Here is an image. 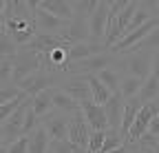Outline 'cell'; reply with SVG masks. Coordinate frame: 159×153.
Segmentation results:
<instances>
[{"label":"cell","mask_w":159,"mask_h":153,"mask_svg":"<svg viewBox=\"0 0 159 153\" xmlns=\"http://www.w3.org/2000/svg\"><path fill=\"white\" fill-rule=\"evenodd\" d=\"M64 80H62V73H47V71H35V73H31L27 80H22L18 84V89L22 91V93H27L29 98H35L38 93H42V91H47V89H53V84H62Z\"/></svg>","instance_id":"obj_1"},{"label":"cell","mask_w":159,"mask_h":153,"mask_svg":"<svg viewBox=\"0 0 159 153\" xmlns=\"http://www.w3.org/2000/svg\"><path fill=\"white\" fill-rule=\"evenodd\" d=\"M42 69V60H40L38 53H29V51H22L13 58V75H11V84L18 87L22 80H27L31 73Z\"/></svg>","instance_id":"obj_2"},{"label":"cell","mask_w":159,"mask_h":153,"mask_svg":"<svg viewBox=\"0 0 159 153\" xmlns=\"http://www.w3.org/2000/svg\"><path fill=\"white\" fill-rule=\"evenodd\" d=\"M124 67L130 71V75L139 80H148L152 75V53L150 51H135V53H128L126 60H124Z\"/></svg>","instance_id":"obj_3"},{"label":"cell","mask_w":159,"mask_h":153,"mask_svg":"<svg viewBox=\"0 0 159 153\" xmlns=\"http://www.w3.org/2000/svg\"><path fill=\"white\" fill-rule=\"evenodd\" d=\"M49 133L51 140H69V129H71V116H64V113H57V111H51L47 118L40 120Z\"/></svg>","instance_id":"obj_4"},{"label":"cell","mask_w":159,"mask_h":153,"mask_svg":"<svg viewBox=\"0 0 159 153\" xmlns=\"http://www.w3.org/2000/svg\"><path fill=\"white\" fill-rule=\"evenodd\" d=\"M62 89L64 93H69L75 102H89L93 100V93H91V84H89V78L86 75H69V78L62 82Z\"/></svg>","instance_id":"obj_5"},{"label":"cell","mask_w":159,"mask_h":153,"mask_svg":"<svg viewBox=\"0 0 159 153\" xmlns=\"http://www.w3.org/2000/svg\"><path fill=\"white\" fill-rule=\"evenodd\" d=\"M80 111H82L84 120L89 122L91 131H108V116H106V109L102 104H95L93 100L82 102L80 104Z\"/></svg>","instance_id":"obj_6"},{"label":"cell","mask_w":159,"mask_h":153,"mask_svg":"<svg viewBox=\"0 0 159 153\" xmlns=\"http://www.w3.org/2000/svg\"><path fill=\"white\" fill-rule=\"evenodd\" d=\"M108 11H111V2L99 0L95 13L91 16V20H89V27H91V42H99V45H102L104 33H106V25H108Z\"/></svg>","instance_id":"obj_7"},{"label":"cell","mask_w":159,"mask_h":153,"mask_svg":"<svg viewBox=\"0 0 159 153\" xmlns=\"http://www.w3.org/2000/svg\"><path fill=\"white\" fill-rule=\"evenodd\" d=\"M64 45H69L62 36H57V33H40L38 31V36L33 38V40L27 45V47H22V51H29V53H49V51H53V49H57V47H64Z\"/></svg>","instance_id":"obj_8"},{"label":"cell","mask_w":159,"mask_h":153,"mask_svg":"<svg viewBox=\"0 0 159 153\" xmlns=\"http://www.w3.org/2000/svg\"><path fill=\"white\" fill-rule=\"evenodd\" d=\"M89 140H91V127L84 120L82 111L71 116V129H69V142H73L75 146L89 151Z\"/></svg>","instance_id":"obj_9"},{"label":"cell","mask_w":159,"mask_h":153,"mask_svg":"<svg viewBox=\"0 0 159 153\" xmlns=\"http://www.w3.org/2000/svg\"><path fill=\"white\" fill-rule=\"evenodd\" d=\"M40 9L49 11L51 16L60 18L64 22H73L75 18V9H73V2H66V0H40Z\"/></svg>","instance_id":"obj_10"},{"label":"cell","mask_w":159,"mask_h":153,"mask_svg":"<svg viewBox=\"0 0 159 153\" xmlns=\"http://www.w3.org/2000/svg\"><path fill=\"white\" fill-rule=\"evenodd\" d=\"M35 20H38V31L40 33H57L60 36V31H64L69 27V22L51 16L44 9H40V5H38V11H35Z\"/></svg>","instance_id":"obj_11"},{"label":"cell","mask_w":159,"mask_h":153,"mask_svg":"<svg viewBox=\"0 0 159 153\" xmlns=\"http://www.w3.org/2000/svg\"><path fill=\"white\" fill-rule=\"evenodd\" d=\"M104 109H106V116H108V127L113 131H119L122 116H124V109H126V100L122 98V93H113V98L104 104Z\"/></svg>","instance_id":"obj_12"},{"label":"cell","mask_w":159,"mask_h":153,"mask_svg":"<svg viewBox=\"0 0 159 153\" xmlns=\"http://www.w3.org/2000/svg\"><path fill=\"white\" fill-rule=\"evenodd\" d=\"M144 102L139 98H133V100H126V109H124V116H122V127H119V136H122L124 140H128V131L130 127L135 124L137 120V113L142 111Z\"/></svg>","instance_id":"obj_13"},{"label":"cell","mask_w":159,"mask_h":153,"mask_svg":"<svg viewBox=\"0 0 159 153\" xmlns=\"http://www.w3.org/2000/svg\"><path fill=\"white\" fill-rule=\"evenodd\" d=\"M51 93H53V107H55V111H62L64 116H75V113H80V102H75L71 95L64 93L60 87H53Z\"/></svg>","instance_id":"obj_14"},{"label":"cell","mask_w":159,"mask_h":153,"mask_svg":"<svg viewBox=\"0 0 159 153\" xmlns=\"http://www.w3.org/2000/svg\"><path fill=\"white\" fill-rule=\"evenodd\" d=\"M31 109H33V113L42 120V118H47L51 111H55V107H53V93H51V89H47V91H42V93H38L35 98L31 100Z\"/></svg>","instance_id":"obj_15"},{"label":"cell","mask_w":159,"mask_h":153,"mask_svg":"<svg viewBox=\"0 0 159 153\" xmlns=\"http://www.w3.org/2000/svg\"><path fill=\"white\" fill-rule=\"evenodd\" d=\"M29 138V153H49V144H51V138H49V133L47 129L40 124Z\"/></svg>","instance_id":"obj_16"},{"label":"cell","mask_w":159,"mask_h":153,"mask_svg":"<svg viewBox=\"0 0 159 153\" xmlns=\"http://www.w3.org/2000/svg\"><path fill=\"white\" fill-rule=\"evenodd\" d=\"M144 87V80L135 78V75H124L122 78V84H119V93H122L124 100H133L139 95V91H142Z\"/></svg>","instance_id":"obj_17"},{"label":"cell","mask_w":159,"mask_h":153,"mask_svg":"<svg viewBox=\"0 0 159 153\" xmlns=\"http://www.w3.org/2000/svg\"><path fill=\"white\" fill-rule=\"evenodd\" d=\"M86 78H89V84H91V93H93V102L95 104H106L111 98H113V93L102 84V82H99V78H97V75H86Z\"/></svg>","instance_id":"obj_18"},{"label":"cell","mask_w":159,"mask_h":153,"mask_svg":"<svg viewBox=\"0 0 159 153\" xmlns=\"http://www.w3.org/2000/svg\"><path fill=\"white\" fill-rule=\"evenodd\" d=\"M97 78L99 82H102L111 93H119V84H122V75H119L115 69H104V71H99L97 73Z\"/></svg>","instance_id":"obj_19"},{"label":"cell","mask_w":159,"mask_h":153,"mask_svg":"<svg viewBox=\"0 0 159 153\" xmlns=\"http://www.w3.org/2000/svg\"><path fill=\"white\" fill-rule=\"evenodd\" d=\"M137 98L142 100L144 104H148V102H152V100L159 98V80L155 78V75H150V78L144 82V87H142V91H139Z\"/></svg>","instance_id":"obj_20"},{"label":"cell","mask_w":159,"mask_h":153,"mask_svg":"<svg viewBox=\"0 0 159 153\" xmlns=\"http://www.w3.org/2000/svg\"><path fill=\"white\" fill-rule=\"evenodd\" d=\"M20 53V47L11 40V36L7 31L0 33V58H16Z\"/></svg>","instance_id":"obj_21"},{"label":"cell","mask_w":159,"mask_h":153,"mask_svg":"<svg viewBox=\"0 0 159 153\" xmlns=\"http://www.w3.org/2000/svg\"><path fill=\"white\" fill-rule=\"evenodd\" d=\"M25 100H29V95H27V93H20L16 100L7 102V104H0V127H2V124H5V122H7L11 116H13V111H16L20 104H22Z\"/></svg>","instance_id":"obj_22"},{"label":"cell","mask_w":159,"mask_h":153,"mask_svg":"<svg viewBox=\"0 0 159 153\" xmlns=\"http://www.w3.org/2000/svg\"><path fill=\"white\" fill-rule=\"evenodd\" d=\"M97 2H99V0H75V2H73L75 16H82V18H89V20H91V16L97 9Z\"/></svg>","instance_id":"obj_23"},{"label":"cell","mask_w":159,"mask_h":153,"mask_svg":"<svg viewBox=\"0 0 159 153\" xmlns=\"http://www.w3.org/2000/svg\"><path fill=\"white\" fill-rule=\"evenodd\" d=\"M11 75H13V58H0V87H13Z\"/></svg>","instance_id":"obj_24"},{"label":"cell","mask_w":159,"mask_h":153,"mask_svg":"<svg viewBox=\"0 0 159 153\" xmlns=\"http://www.w3.org/2000/svg\"><path fill=\"white\" fill-rule=\"evenodd\" d=\"M122 144H124V138L119 136V131H113V129H108V131H106V140H104V146H102V153H111V151L119 149Z\"/></svg>","instance_id":"obj_25"},{"label":"cell","mask_w":159,"mask_h":153,"mask_svg":"<svg viewBox=\"0 0 159 153\" xmlns=\"http://www.w3.org/2000/svg\"><path fill=\"white\" fill-rule=\"evenodd\" d=\"M152 49H157V51H159V27H157V29L146 38L144 42H139L130 53H135V51H152Z\"/></svg>","instance_id":"obj_26"},{"label":"cell","mask_w":159,"mask_h":153,"mask_svg":"<svg viewBox=\"0 0 159 153\" xmlns=\"http://www.w3.org/2000/svg\"><path fill=\"white\" fill-rule=\"evenodd\" d=\"M106 140V131H91V140H89V153H102Z\"/></svg>","instance_id":"obj_27"},{"label":"cell","mask_w":159,"mask_h":153,"mask_svg":"<svg viewBox=\"0 0 159 153\" xmlns=\"http://www.w3.org/2000/svg\"><path fill=\"white\" fill-rule=\"evenodd\" d=\"M40 127V118L33 113V109L27 111V118H25V124H22V136H31V133Z\"/></svg>","instance_id":"obj_28"},{"label":"cell","mask_w":159,"mask_h":153,"mask_svg":"<svg viewBox=\"0 0 159 153\" xmlns=\"http://www.w3.org/2000/svg\"><path fill=\"white\" fill-rule=\"evenodd\" d=\"M49 151L51 153H75V144L69 140H51Z\"/></svg>","instance_id":"obj_29"},{"label":"cell","mask_w":159,"mask_h":153,"mask_svg":"<svg viewBox=\"0 0 159 153\" xmlns=\"http://www.w3.org/2000/svg\"><path fill=\"white\" fill-rule=\"evenodd\" d=\"M22 93L18 87H0V104H7L11 100H16L18 95Z\"/></svg>","instance_id":"obj_30"},{"label":"cell","mask_w":159,"mask_h":153,"mask_svg":"<svg viewBox=\"0 0 159 153\" xmlns=\"http://www.w3.org/2000/svg\"><path fill=\"white\" fill-rule=\"evenodd\" d=\"M9 153H29V138L22 136L18 142L9 144Z\"/></svg>","instance_id":"obj_31"},{"label":"cell","mask_w":159,"mask_h":153,"mask_svg":"<svg viewBox=\"0 0 159 153\" xmlns=\"http://www.w3.org/2000/svg\"><path fill=\"white\" fill-rule=\"evenodd\" d=\"M148 133H152L155 138H159V116L152 118V122H150V127H148Z\"/></svg>","instance_id":"obj_32"},{"label":"cell","mask_w":159,"mask_h":153,"mask_svg":"<svg viewBox=\"0 0 159 153\" xmlns=\"http://www.w3.org/2000/svg\"><path fill=\"white\" fill-rule=\"evenodd\" d=\"M152 75L159 80V51L152 53Z\"/></svg>","instance_id":"obj_33"},{"label":"cell","mask_w":159,"mask_h":153,"mask_svg":"<svg viewBox=\"0 0 159 153\" xmlns=\"http://www.w3.org/2000/svg\"><path fill=\"white\" fill-rule=\"evenodd\" d=\"M111 153H130V144H122V146H119V149H115V151H111Z\"/></svg>","instance_id":"obj_34"},{"label":"cell","mask_w":159,"mask_h":153,"mask_svg":"<svg viewBox=\"0 0 159 153\" xmlns=\"http://www.w3.org/2000/svg\"><path fill=\"white\" fill-rule=\"evenodd\" d=\"M2 31H5V16L0 18V33H2Z\"/></svg>","instance_id":"obj_35"},{"label":"cell","mask_w":159,"mask_h":153,"mask_svg":"<svg viewBox=\"0 0 159 153\" xmlns=\"http://www.w3.org/2000/svg\"><path fill=\"white\" fill-rule=\"evenodd\" d=\"M0 153H9V146H7V144H2V146H0Z\"/></svg>","instance_id":"obj_36"},{"label":"cell","mask_w":159,"mask_h":153,"mask_svg":"<svg viewBox=\"0 0 159 153\" xmlns=\"http://www.w3.org/2000/svg\"><path fill=\"white\" fill-rule=\"evenodd\" d=\"M157 18H159V2H157Z\"/></svg>","instance_id":"obj_37"},{"label":"cell","mask_w":159,"mask_h":153,"mask_svg":"<svg viewBox=\"0 0 159 153\" xmlns=\"http://www.w3.org/2000/svg\"><path fill=\"white\" fill-rule=\"evenodd\" d=\"M0 142H2V133H0Z\"/></svg>","instance_id":"obj_38"},{"label":"cell","mask_w":159,"mask_h":153,"mask_svg":"<svg viewBox=\"0 0 159 153\" xmlns=\"http://www.w3.org/2000/svg\"><path fill=\"white\" fill-rule=\"evenodd\" d=\"M155 153H159V149H157V151H155Z\"/></svg>","instance_id":"obj_39"},{"label":"cell","mask_w":159,"mask_h":153,"mask_svg":"<svg viewBox=\"0 0 159 153\" xmlns=\"http://www.w3.org/2000/svg\"><path fill=\"white\" fill-rule=\"evenodd\" d=\"M49 153H51V151H49Z\"/></svg>","instance_id":"obj_40"}]
</instances>
